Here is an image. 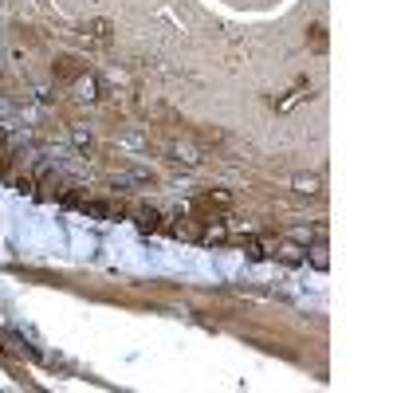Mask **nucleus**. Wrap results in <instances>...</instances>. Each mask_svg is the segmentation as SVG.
<instances>
[{
	"instance_id": "f257e3e1",
	"label": "nucleus",
	"mask_w": 393,
	"mask_h": 393,
	"mask_svg": "<svg viewBox=\"0 0 393 393\" xmlns=\"http://www.w3.org/2000/svg\"><path fill=\"white\" fill-rule=\"evenodd\" d=\"M311 259H315V268H327V248H315V256Z\"/></svg>"
}]
</instances>
